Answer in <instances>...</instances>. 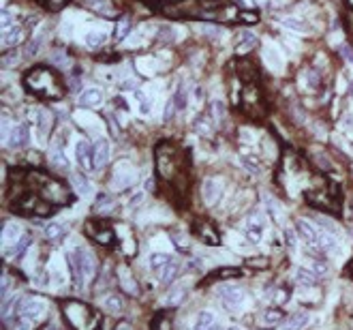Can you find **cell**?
Returning a JSON list of instances; mask_svg holds the SVG:
<instances>
[{"mask_svg":"<svg viewBox=\"0 0 353 330\" xmlns=\"http://www.w3.org/2000/svg\"><path fill=\"white\" fill-rule=\"evenodd\" d=\"M216 296L223 300V305H225L229 311H236L244 302V290L236 288V285H231V283L219 285V288H216Z\"/></svg>","mask_w":353,"mask_h":330,"instance_id":"3","label":"cell"},{"mask_svg":"<svg viewBox=\"0 0 353 330\" xmlns=\"http://www.w3.org/2000/svg\"><path fill=\"white\" fill-rule=\"evenodd\" d=\"M94 238L101 242V245H111L113 242V232L111 230H99L94 234Z\"/></svg>","mask_w":353,"mask_h":330,"instance_id":"42","label":"cell"},{"mask_svg":"<svg viewBox=\"0 0 353 330\" xmlns=\"http://www.w3.org/2000/svg\"><path fill=\"white\" fill-rule=\"evenodd\" d=\"M152 189H154V180L148 178V180H146V191H152Z\"/></svg>","mask_w":353,"mask_h":330,"instance_id":"56","label":"cell"},{"mask_svg":"<svg viewBox=\"0 0 353 330\" xmlns=\"http://www.w3.org/2000/svg\"><path fill=\"white\" fill-rule=\"evenodd\" d=\"M94 210L96 213H101V214H107V213H111L113 208H116V202L110 197V195H105V193H101L99 197H96V204H94Z\"/></svg>","mask_w":353,"mask_h":330,"instance_id":"27","label":"cell"},{"mask_svg":"<svg viewBox=\"0 0 353 330\" xmlns=\"http://www.w3.org/2000/svg\"><path fill=\"white\" fill-rule=\"evenodd\" d=\"M340 56H343L347 62L353 64V50H351L349 45H340Z\"/></svg>","mask_w":353,"mask_h":330,"instance_id":"49","label":"cell"},{"mask_svg":"<svg viewBox=\"0 0 353 330\" xmlns=\"http://www.w3.org/2000/svg\"><path fill=\"white\" fill-rule=\"evenodd\" d=\"M45 309H47L45 300H41V298H28V300H24V305H21L19 315L24 317L26 322L35 324V322H39L41 317H43Z\"/></svg>","mask_w":353,"mask_h":330,"instance_id":"5","label":"cell"},{"mask_svg":"<svg viewBox=\"0 0 353 330\" xmlns=\"http://www.w3.org/2000/svg\"><path fill=\"white\" fill-rule=\"evenodd\" d=\"M7 139H9L7 144L13 146V148H24V146L30 142V129H28V124H26V122L15 124V127L9 131Z\"/></svg>","mask_w":353,"mask_h":330,"instance_id":"7","label":"cell"},{"mask_svg":"<svg viewBox=\"0 0 353 330\" xmlns=\"http://www.w3.org/2000/svg\"><path fill=\"white\" fill-rule=\"evenodd\" d=\"M103 307H105V311H110V313H120L122 307H124V302H122V298L118 294H110L105 300H103Z\"/></svg>","mask_w":353,"mask_h":330,"instance_id":"31","label":"cell"},{"mask_svg":"<svg viewBox=\"0 0 353 330\" xmlns=\"http://www.w3.org/2000/svg\"><path fill=\"white\" fill-rule=\"evenodd\" d=\"M214 315H212L210 311H202L197 315V320H195V326H193V330H210L212 326H214Z\"/></svg>","mask_w":353,"mask_h":330,"instance_id":"26","label":"cell"},{"mask_svg":"<svg viewBox=\"0 0 353 330\" xmlns=\"http://www.w3.org/2000/svg\"><path fill=\"white\" fill-rule=\"evenodd\" d=\"M41 45H43V32H37L35 37H32V41L26 45V56H37V52L41 50Z\"/></svg>","mask_w":353,"mask_h":330,"instance_id":"37","label":"cell"},{"mask_svg":"<svg viewBox=\"0 0 353 330\" xmlns=\"http://www.w3.org/2000/svg\"><path fill=\"white\" fill-rule=\"evenodd\" d=\"M351 4H353V0H351Z\"/></svg>","mask_w":353,"mask_h":330,"instance_id":"64","label":"cell"},{"mask_svg":"<svg viewBox=\"0 0 353 330\" xmlns=\"http://www.w3.org/2000/svg\"><path fill=\"white\" fill-rule=\"evenodd\" d=\"M64 232H67V227H64L62 223H50V225H45L43 234H45L47 240H58V238L64 236Z\"/></svg>","mask_w":353,"mask_h":330,"instance_id":"30","label":"cell"},{"mask_svg":"<svg viewBox=\"0 0 353 330\" xmlns=\"http://www.w3.org/2000/svg\"><path fill=\"white\" fill-rule=\"evenodd\" d=\"M135 97L139 99V107H137L139 114H141V116H150V114H152V99H148V97L141 93V90H135Z\"/></svg>","mask_w":353,"mask_h":330,"instance_id":"36","label":"cell"},{"mask_svg":"<svg viewBox=\"0 0 353 330\" xmlns=\"http://www.w3.org/2000/svg\"><path fill=\"white\" fill-rule=\"evenodd\" d=\"M296 281L304 288H315V285L319 283V274L315 272V270H308V268H297L296 270Z\"/></svg>","mask_w":353,"mask_h":330,"instance_id":"17","label":"cell"},{"mask_svg":"<svg viewBox=\"0 0 353 330\" xmlns=\"http://www.w3.org/2000/svg\"><path fill=\"white\" fill-rule=\"evenodd\" d=\"M282 236H285V245L289 247V249H296V247H297V242H296L297 238H296V232H293V230H287V227H285Z\"/></svg>","mask_w":353,"mask_h":330,"instance_id":"45","label":"cell"},{"mask_svg":"<svg viewBox=\"0 0 353 330\" xmlns=\"http://www.w3.org/2000/svg\"><path fill=\"white\" fill-rule=\"evenodd\" d=\"M148 262H150L152 270H161V268H165L169 262H173V257L167 255V253H152V255L148 257Z\"/></svg>","mask_w":353,"mask_h":330,"instance_id":"28","label":"cell"},{"mask_svg":"<svg viewBox=\"0 0 353 330\" xmlns=\"http://www.w3.org/2000/svg\"><path fill=\"white\" fill-rule=\"evenodd\" d=\"M67 257H69V266L73 270L77 288L86 285V281L92 279V274H94V259H92L90 251L84 247H75L73 251L67 253Z\"/></svg>","mask_w":353,"mask_h":330,"instance_id":"2","label":"cell"},{"mask_svg":"<svg viewBox=\"0 0 353 330\" xmlns=\"http://www.w3.org/2000/svg\"><path fill=\"white\" fill-rule=\"evenodd\" d=\"M71 180H73L75 189H77L81 195H88V193L92 191V185L88 182V178H86L84 174H73V176H71Z\"/></svg>","mask_w":353,"mask_h":330,"instance_id":"33","label":"cell"},{"mask_svg":"<svg viewBox=\"0 0 353 330\" xmlns=\"http://www.w3.org/2000/svg\"><path fill=\"white\" fill-rule=\"evenodd\" d=\"M18 330H32L30 322H26V324H19V326H18Z\"/></svg>","mask_w":353,"mask_h":330,"instance_id":"57","label":"cell"},{"mask_svg":"<svg viewBox=\"0 0 353 330\" xmlns=\"http://www.w3.org/2000/svg\"><path fill=\"white\" fill-rule=\"evenodd\" d=\"M240 18H242L244 21H248V24H255V21H257V15H255V13H248V11H242Z\"/></svg>","mask_w":353,"mask_h":330,"instance_id":"54","label":"cell"},{"mask_svg":"<svg viewBox=\"0 0 353 330\" xmlns=\"http://www.w3.org/2000/svg\"><path fill=\"white\" fill-rule=\"evenodd\" d=\"M101 103H103V93L99 88H86L84 93L79 95V107H84V110L99 107Z\"/></svg>","mask_w":353,"mask_h":330,"instance_id":"11","label":"cell"},{"mask_svg":"<svg viewBox=\"0 0 353 330\" xmlns=\"http://www.w3.org/2000/svg\"><path fill=\"white\" fill-rule=\"evenodd\" d=\"M240 163H242L244 167H246V172H248V174H255V176H259V174H261V165H259L255 159H251V156L242 155V156H240Z\"/></svg>","mask_w":353,"mask_h":330,"instance_id":"38","label":"cell"},{"mask_svg":"<svg viewBox=\"0 0 353 330\" xmlns=\"http://www.w3.org/2000/svg\"><path fill=\"white\" fill-rule=\"evenodd\" d=\"M184 296H186V291H184V288L173 290L171 294L165 298V305H167V307H176V305H180V302L184 300Z\"/></svg>","mask_w":353,"mask_h":330,"instance_id":"39","label":"cell"},{"mask_svg":"<svg viewBox=\"0 0 353 330\" xmlns=\"http://www.w3.org/2000/svg\"><path fill=\"white\" fill-rule=\"evenodd\" d=\"M204 199L208 204H212V206H214V204L221 199V182L219 180L208 178V180L204 182Z\"/></svg>","mask_w":353,"mask_h":330,"instance_id":"15","label":"cell"},{"mask_svg":"<svg viewBox=\"0 0 353 330\" xmlns=\"http://www.w3.org/2000/svg\"><path fill=\"white\" fill-rule=\"evenodd\" d=\"M263 56H265V62L270 64V69H274L276 73H280L282 71V67H285V58H282V54L276 50L274 45H265L263 47Z\"/></svg>","mask_w":353,"mask_h":330,"instance_id":"12","label":"cell"},{"mask_svg":"<svg viewBox=\"0 0 353 330\" xmlns=\"http://www.w3.org/2000/svg\"><path fill=\"white\" fill-rule=\"evenodd\" d=\"M173 103H176V112H184L188 105V90L184 88V84L180 82L176 88V95H173Z\"/></svg>","mask_w":353,"mask_h":330,"instance_id":"23","label":"cell"},{"mask_svg":"<svg viewBox=\"0 0 353 330\" xmlns=\"http://www.w3.org/2000/svg\"><path fill=\"white\" fill-rule=\"evenodd\" d=\"M347 274H349V277L353 279V262L349 264V266H347Z\"/></svg>","mask_w":353,"mask_h":330,"instance_id":"59","label":"cell"},{"mask_svg":"<svg viewBox=\"0 0 353 330\" xmlns=\"http://www.w3.org/2000/svg\"><path fill=\"white\" fill-rule=\"evenodd\" d=\"M50 127H52V116L47 112H39V116H37V137H39V142H45Z\"/></svg>","mask_w":353,"mask_h":330,"instance_id":"18","label":"cell"},{"mask_svg":"<svg viewBox=\"0 0 353 330\" xmlns=\"http://www.w3.org/2000/svg\"><path fill=\"white\" fill-rule=\"evenodd\" d=\"M199 32H205V35H212V37H221V35H225V30L219 28V26H205V24H197L195 26Z\"/></svg>","mask_w":353,"mask_h":330,"instance_id":"40","label":"cell"},{"mask_svg":"<svg viewBox=\"0 0 353 330\" xmlns=\"http://www.w3.org/2000/svg\"><path fill=\"white\" fill-rule=\"evenodd\" d=\"M15 62H18V56H15V52H13V56H11V54H4V56H2V67L4 69H9L11 64H15Z\"/></svg>","mask_w":353,"mask_h":330,"instance_id":"50","label":"cell"},{"mask_svg":"<svg viewBox=\"0 0 353 330\" xmlns=\"http://www.w3.org/2000/svg\"><path fill=\"white\" fill-rule=\"evenodd\" d=\"M116 330H131V326H129L127 322H122V324H120V326H118Z\"/></svg>","mask_w":353,"mask_h":330,"instance_id":"58","label":"cell"},{"mask_svg":"<svg viewBox=\"0 0 353 330\" xmlns=\"http://www.w3.org/2000/svg\"><path fill=\"white\" fill-rule=\"evenodd\" d=\"M24 84L30 93L43 97V99H50V101H56L62 97V86H60V79L58 75L47 67H37L24 78Z\"/></svg>","mask_w":353,"mask_h":330,"instance_id":"1","label":"cell"},{"mask_svg":"<svg viewBox=\"0 0 353 330\" xmlns=\"http://www.w3.org/2000/svg\"><path fill=\"white\" fill-rule=\"evenodd\" d=\"M21 35H24V30H21L19 24L7 26V28L2 30V47H13V45H18V43L21 41Z\"/></svg>","mask_w":353,"mask_h":330,"instance_id":"14","label":"cell"},{"mask_svg":"<svg viewBox=\"0 0 353 330\" xmlns=\"http://www.w3.org/2000/svg\"><path fill=\"white\" fill-rule=\"evenodd\" d=\"M210 330H223V328H221V326H219V324H216V322H214V326H212Z\"/></svg>","mask_w":353,"mask_h":330,"instance_id":"60","label":"cell"},{"mask_svg":"<svg viewBox=\"0 0 353 330\" xmlns=\"http://www.w3.org/2000/svg\"><path fill=\"white\" fill-rule=\"evenodd\" d=\"M135 180H137V174H135V170L129 163H120L116 167V172H113V178H111V187L116 189V191H124V189L133 187Z\"/></svg>","mask_w":353,"mask_h":330,"instance_id":"4","label":"cell"},{"mask_svg":"<svg viewBox=\"0 0 353 330\" xmlns=\"http://www.w3.org/2000/svg\"><path fill=\"white\" fill-rule=\"evenodd\" d=\"M317 247L321 249L325 253H336L338 251V242H336L334 234H330V232H321L317 238Z\"/></svg>","mask_w":353,"mask_h":330,"instance_id":"19","label":"cell"},{"mask_svg":"<svg viewBox=\"0 0 353 330\" xmlns=\"http://www.w3.org/2000/svg\"><path fill=\"white\" fill-rule=\"evenodd\" d=\"M120 88L122 90H137V82H135V79H124L120 84Z\"/></svg>","mask_w":353,"mask_h":330,"instance_id":"53","label":"cell"},{"mask_svg":"<svg viewBox=\"0 0 353 330\" xmlns=\"http://www.w3.org/2000/svg\"><path fill=\"white\" fill-rule=\"evenodd\" d=\"M317 221H319V223H321V225L325 227V230L330 232V234H334V232H336V225H334V223H332V221H330V219H323V217H319Z\"/></svg>","mask_w":353,"mask_h":330,"instance_id":"52","label":"cell"},{"mask_svg":"<svg viewBox=\"0 0 353 330\" xmlns=\"http://www.w3.org/2000/svg\"><path fill=\"white\" fill-rule=\"evenodd\" d=\"M315 272H317L319 277H321V274H325V272H328V264L321 262V259H317V262H315Z\"/></svg>","mask_w":353,"mask_h":330,"instance_id":"51","label":"cell"},{"mask_svg":"<svg viewBox=\"0 0 353 330\" xmlns=\"http://www.w3.org/2000/svg\"><path fill=\"white\" fill-rule=\"evenodd\" d=\"M242 270L240 268H219L216 270V277H240Z\"/></svg>","mask_w":353,"mask_h":330,"instance_id":"46","label":"cell"},{"mask_svg":"<svg viewBox=\"0 0 353 330\" xmlns=\"http://www.w3.org/2000/svg\"><path fill=\"white\" fill-rule=\"evenodd\" d=\"M261 322L270 324V326H274V324H282L285 322V313H282L280 309H268V311H263Z\"/></svg>","mask_w":353,"mask_h":330,"instance_id":"29","label":"cell"},{"mask_svg":"<svg viewBox=\"0 0 353 330\" xmlns=\"http://www.w3.org/2000/svg\"><path fill=\"white\" fill-rule=\"evenodd\" d=\"M120 274H122V277H120V283L124 285V290H127V291H131V294H137V285H135V281H131V279H129L127 270L122 268V270H120Z\"/></svg>","mask_w":353,"mask_h":330,"instance_id":"41","label":"cell"},{"mask_svg":"<svg viewBox=\"0 0 353 330\" xmlns=\"http://www.w3.org/2000/svg\"><path fill=\"white\" fill-rule=\"evenodd\" d=\"M173 112H176V103H173V99H171L165 103V107H163V122H169L173 118Z\"/></svg>","mask_w":353,"mask_h":330,"instance_id":"43","label":"cell"},{"mask_svg":"<svg viewBox=\"0 0 353 330\" xmlns=\"http://www.w3.org/2000/svg\"><path fill=\"white\" fill-rule=\"evenodd\" d=\"M227 330H242L240 326H231V328H227Z\"/></svg>","mask_w":353,"mask_h":330,"instance_id":"61","label":"cell"},{"mask_svg":"<svg viewBox=\"0 0 353 330\" xmlns=\"http://www.w3.org/2000/svg\"><path fill=\"white\" fill-rule=\"evenodd\" d=\"M131 28H133V26H131V19H129V18L118 19V24H116V32H113V41H116V43H122L129 35H131Z\"/></svg>","mask_w":353,"mask_h":330,"instance_id":"22","label":"cell"},{"mask_svg":"<svg viewBox=\"0 0 353 330\" xmlns=\"http://www.w3.org/2000/svg\"><path fill=\"white\" fill-rule=\"evenodd\" d=\"M110 139L107 137H99L92 146V167L94 170H101V167L107 165V161H110Z\"/></svg>","mask_w":353,"mask_h":330,"instance_id":"6","label":"cell"},{"mask_svg":"<svg viewBox=\"0 0 353 330\" xmlns=\"http://www.w3.org/2000/svg\"><path fill=\"white\" fill-rule=\"evenodd\" d=\"M30 245H32V236H30V234H24L18 242H13V249H11V255H15V257L24 255V251H26V249H30Z\"/></svg>","mask_w":353,"mask_h":330,"instance_id":"32","label":"cell"},{"mask_svg":"<svg viewBox=\"0 0 353 330\" xmlns=\"http://www.w3.org/2000/svg\"><path fill=\"white\" fill-rule=\"evenodd\" d=\"M19 236V225L15 223H7L2 230V240H4V247L11 245V242H15V238Z\"/></svg>","mask_w":353,"mask_h":330,"instance_id":"35","label":"cell"},{"mask_svg":"<svg viewBox=\"0 0 353 330\" xmlns=\"http://www.w3.org/2000/svg\"><path fill=\"white\" fill-rule=\"evenodd\" d=\"M263 230H265V219L259 217V214H253L251 219H248V225H246V240L253 242V245H257V242H261L263 238Z\"/></svg>","mask_w":353,"mask_h":330,"instance_id":"8","label":"cell"},{"mask_svg":"<svg viewBox=\"0 0 353 330\" xmlns=\"http://www.w3.org/2000/svg\"><path fill=\"white\" fill-rule=\"evenodd\" d=\"M75 161H77V165L84 167V170H94V167H92V148L86 139H79V142L75 144Z\"/></svg>","mask_w":353,"mask_h":330,"instance_id":"9","label":"cell"},{"mask_svg":"<svg viewBox=\"0 0 353 330\" xmlns=\"http://www.w3.org/2000/svg\"><path fill=\"white\" fill-rule=\"evenodd\" d=\"M212 114H214V120H223V118H225V105L221 103V101H214V103H212Z\"/></svg>","mask_w":353,"mask_h":330,"instance_id":"44","label":"cell"},{"mask_svg":"<svg viewBox=\"0 0 353 330\" xmlns=\"http://www.w3.org/2000/svg\"><path fill=\"white\" fill-rule=\"evenodd\" d=\"M296 230H297V236H300L302 240L306 242V245H317L319 232L315 230V225H313V223H308V221H304V219H297Z\"/></svg>","mask_w":353,"mask_h":330,"instance_id":"10","label":"cell"},{"mask_svg":"<svg viewBox=\"0 0 353 330\" xmlns=\"http://www.w3.org/2000/svg\"><path fill=\"white\" fill-rule=\"evenodd\" d=\"M255 45H257V37H255L251 30H242L240 35H238V39H236V52L246 54V52H251Z\"/></svg>","mask_w":353,"mask_h":330,"instance_id":"16","label":"cell"},{"mask_svg":"<svg viewBox=\"0 0 353 330\" xmlns=\"http://www.w3.org/2000/svg\"><path fill=\"white\" fill-rule=\"evenodd\" d=\"M178 272H180V264H178V262H169L165 268L159 270V281H161V283H171V281L178 277Z\"/></svg>","mask_w":353,"mask_h":330,"instance_id":"20","label":"cell"},{"mask_svg":"<svg viewBox=\"0 0 353 330\" xmlns=\"http://www.w3.org/2000/svg\"><path fill=\"white\" fill-rule=\"evenodd\" d=\"M141 199H144V193H137V195H135V197H131V202H129V206H131V208H133V206H137V204L141 202Z\"/></svg>","mask_w":353,"mask_h":330,"instance_id":"55","label":"cell"},{"mask_svg":"<svg viewBox=\"0 0 353 330\" xmlns=\"http://www.w3.org/2000/svg\"><path fill=\"white\" fill-rule=\"evenodd\" d=\"M308 322H311L308 311H296L293 315H289L285 322H282V326H285V330H302Z\"/></svg>","mask_w":353,"mask_h":330,"instance_id":"13","label":"cell"},{"mask_svg":"<svg viewBox=\"0 0 353 330\" xmlns=\"http://www.w3.org/2000/svg\"><path fill=\"white\" fill-rule=\"evenodd\" d=\"M263 204L268 206L270 217H272L276 223H280V221H282V206H280V204L276 202L274 197H270V195H263Z\"/></svg>","mask_w":353,"mask_h":330,"instance_id":"24","label":"cell"},{"mask_svg":"<svg viewBox=\"0 0 353 330\" xmlns=\"http://www.w3.org/2000/svg\"><path fill=\"white\" fill-rule=\"evenodd\" d=\"M248 266L251 268H268V259L265 257H255V259H248Z\"/></svg>","mask_w":353,"mask_h":330,"instance_id":"48","label":"cell"},{"mask_svg":"<svg viewBox=\"0 0 353 330\" xmlns=\"http://www.w3.org/2000/svg\"><path fill=\"white\" fill-rule=\"evenodd\" d=\"M351 234H353V227H351Z\"/></svg>","mask_w":353,"mask_h":330,"instance_id":"63","label":"cell"},{"mask_svg":"<svg viewBox=\"0 0 353 330\" xmlns=\"http://www.w3.org/2000/svg\"><path fill=\"white\" fill-rule=\"evenodd\" d=\"M105 39H107V32L105 30H88L86 32V37H84V43L88 47H101L103 43H105Z\"/></svg>","mask_w":353,"mask_h":330,"instance_id":"21","label":"cell"},{"mask_svg":"<svg viewBox=\"0 0 353 330\" xmlns=\"http://www.w3.org/2000/svg\"><path fill=\"white\" fill-rule=\"evenodd\" d=\"M137 69H141V73H152L154 64H152L148 58H141V60H137Z\"/></svg>","mask_w":353,"mask_h":330,"instance_id":"47","label":"cell"},{"mask_svg":"<svg viewBox=\"0 0 353 330\" xmlns=\"http://www.w3.org/2000/svg\"><path fill=\"white\" fill-rule=\"evenodd\" d=\"M282 26L289 30H296V32H311V26H308L306 19H300V18H285L282 19Z\"/></svg>","mask_w":353,"mask_h":330,"instance_id":"25","label":"cell"},{"mask_svg":"<svg viewBox=\"0 0 353 330\" xmlns=\"http://www.w3.org/2000/svg\"><path fill=\"white\" fill-rule=\"evenodd\" d=\"M84 2H86V7H90V9L99 11L101 15H110V13H111V4H110V0H84Z\"/></svg>","mask_w":353,"mask_h":330,"instance_id":"34","label":"cell"},{"mask_svg":"<svg viewBox=\"0 0 353 330\" xmlns=\"http://www.w3.org/2000/svg\"><path fill=\"white\" fill-rule=\"evenodd\" d=\"M50 330H58V328H54V326H52V328H50Z\"/></svg>","mask_w":353,"mask_h":330,"instance_id":"62","label":"cell"}]
</instances>
